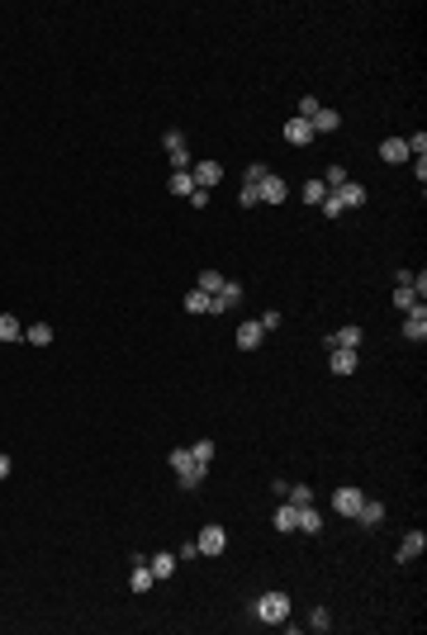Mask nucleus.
I'll return each mask as SVG.
<instances>
[{
    "label": "nucleus",
    "instance_id": "f257e3e1",
    "mask_svg": "<svg viewBox=\"0 0 427 635\" xmlns=\"http://www.w3.org/2000/svg\"><path fill=\"white\" fill-rule=\"evenodd\" d=\"M252 616L266 621V626H280V621L290 616V593H280V588H275V593H261V597L252 602Z\"/></svg>",
    "mask_w": 427,
    "mask_h": 635
},
{
    "label": "nucleus",
    "instance_id": "f03ea898",
    "mask_svg": "<svg viewBox=\"0 0 427 635\" xmlns=\"http://www.w3.org/2000/svg\"><path fill=\"white\" fill-rule=\"evenodd\" d=\"M195 545H200V555H223V550H228V531L218 527V522H209V527L195 536Z\"/></svg>",
    "mask_w": 427,
    "mask_h": 635
},
{
    "label": "nucleus",
    "instance_id": "7ed1b4c3",
    "mask_svg": "<svg viewBox=\"0 0 427 635\" xmlns=\"http://www.w3.org/2000/svg\"><path fill=\"white\" fill-rule=\"evenodd\" d=\"M361 503H366V493H361V488H337V493H332V512H337V517H356V512H361Z\"/></svg>",
    "mask_w": 427,
    "mask_h": 635
},
{
    "label": "nucleus",
    "instance_id": "20e7f679",
    "mask_svg": "<svg viewBox=\"0 0 427 635\" xmlns=\"http://www.w3.org/2000/svg\"><path fill=\"white\" fill-rule=\"evenodd\" d=\"M314 138H319V133H314V124H309V119H299V114L285 124V142H290V147H309Z\"/></svg>",
    "mask_w": 427,
    "mask_h": 635
},
{
    "label": "nucleus",
    "instance_id": "39448f33",
    "mask_svg": "<svg viewBox=\"0 0 427 635\" xmlns=\"http://www.w3.org/2000/svg\"><path fill=\"white\" fill-rule=\"evenodd\" d=\"M257 199H261V204H285V199H290V185H285L280 176H266V181L257 185Z\"/></svg>",
    "mask_w": 427,
    "mask_h": 635
},
{
    "label": "nucleus",
    "instance_id": "423d86ee",
    "mask_svg": "<svg viewBox=\"0 0 427 635\" xmlns=\"http://www.w3.org/2000/svg\"><path fill=\"white\" fill-rule=\"evenodd\" d=\"M356 346H361V327H356V322L328 332V351H356Z\"/></svg>",
    "mask_w": 427,
    "mask_h": 635
},
{
    "label": "nucleus",
    "instance_id": "0eeeda50",
    "mask_svg": "<svg viewBox=\"0 0 427 635\" xmlns=\"http://www.w3.org/2000/svg\"><path fill=\"white\" fill-rule=\"evenodd\" d=\"M190 176H195V185H200V190H214L218 181H223V166H218V161H195Z\"/></svg>",
    "mask_w": 427,
    "mask_h": 635
},
{
    "label": "nucleus",
    "instance_id": "6e6552de",
    "mask_svg": "<svg viewBox=\"0 0 427 635\" xmlns=\"http://www.w3.org/2000/svg\"><path fill=\"white\" fill-rule=\"evenodd\" d=\"M403 337H408V342H423V337H427V308H423V304L408 308V318H403Z\"/></svg>",
    "mask_w": 427,
    "mask_h": 635
},
{
    "label": "nucleus",
    "instance_id": "1a4fd4ad",
    "mask_svg": "<svg viewBox=\"0 0 427 635\" xmlns=\"http://www.w3.org/2000/svg\"><path fill=\"white\" fill-rule=\"evenodd\" d=\"M242 304V285L238 280H223V290L214 294V313H228V308H238Z\"/></svg>",
    "mask_w": 427,
    "mask_h": 635
},
{
    "label": "nucleus",
    "instance_id": "9d476101",
    "mask_svg": "<svg viewBox=\"0 0 427 635\" xmlns=\"http://www.w3.org/2000/svg\"><path fill=\"white\" fill-rule=\"evenodd\" d=\"M423 550H427V536H423V531H408V536L399 541V564H408V559H418Z\"/></svg>",
    "mask_w": 427,
    "mask_h": 635
},
{
    "label": "nucleus",
    "instance_id": "9b49d317",
    "mask_svg": "<svg viewBox=\"0 0 427 635\" xmlns=\"http://www.w3.org/2000/svg\"><path fill=\"white\" fill-rule=\"evenodd\" d=\"M351 522H361V527H366V531L385 527V503H371V498H366V503H361V512H356V517H351Z\"/></svg>",
    "mask_w": 427,
    "mask_h": 635
},
{
    "label": "nucleus",
    "instance_id": "f8f14e48",
    "mask_svg": "<svg viewBox=\"0 0 427 635\" xmlns=\"http://www.w3.org/2000/svg\"><path fill=\"white\" fill-rule=\"evenodd\" d=\"M129 588H134V593H147V588H152V569H147V555H134V574H129Z\"/></svg>",
    "mask_w": 427,
    "mask_h": 635
},
{
    "label": "nucleus",
    "instance_id": "ddd939ff",
    "mask_svg": "<svg viewBox=\"0 0 427 635\" xmlns=\"http://www.w3.org/2000/svg\"><path fill=\"white\" fill-rule=\"evenodd\" d=\"M332 195H337V204H342V209H361V204H366V185H356V181H347V185L332 190Z\"/></svg>",
    "mask_w": 427,
    "mask_h": 635
},
{
    "label": "nucleus",
    "instance_id": "4468645a",
    "mask_svg": "<svg viewBox=\"0 0 427 635\" xmlns=\"http://www.w3.org/2000/svg\"><path fill=\"white\" fill-rule=\"evenodd\" d=\"M176 564H181V559H176V555H166V550H157V555H152V559H147V569H152V579H171V574H176Z\"/></svg>",
    "mask_w": 427,
    "mask_h": 635
},
{
    "label": "nucleus",
    "instance_id": "2eb2a0df",
    "mask_svg": "<svg viewBox=\"0 0 427 635\" xmlns=\"http://www.w3.org/2000/svg\"><path fill=\"white\" fill-rule=\"evenodd\" d=\"M261 337H266V332H261V322H257V318L238 327V346H242V351H257V346H261Z\"/></svg>",
    "mask_w": 427,
    "mask_h": 635
},
{
    "label": "nucleus",
    "instance_id": "dca6fc26",
    "mask_svg": "<svg viewBox=\"0 0 427 635\" xmlns=\"http://www.w3.org/2000/svg\"><path fill=\"white\" fill-rule=\"evenodd\" d=\"M356 361H361L356 351H332V356H328V370H332L337 379H342V374H351V370H356Z\"/></svg>",
    "mask_w": 427,
    "mask_h": 635
},
{
    "label": "nucleus",
    "instance_id": "f3484780",
    "mask_svg": "<svg viewBox=\"0 0 427 635\" xmlns=\"http://www.w3.org/2000/svg\"><path fill=\"white\" fill-rule=\"evenodd\" d=\"M380 157L399 166V161H408V142H403V138H385V142H380Z\"/></svg>",
    "mask_w": 427,
    "mask_h": 635
},
{
    "label": "nucleus",
    "instance_id": "a211bd4d",
    "mask_svg": "<svg viewBox=\"0 0 427 635\" xmlns=\"http://www.w3.org/2000/svg\"><path fill=\"white\" fill-rule=\"evenodd\" d=\"M271 522H275V531H299V507H294V503L275 507V517H271Z\"/></svg>",
    "mask_w": 427,
    "mask_h": 635
},
{
    "label": "nucleus",
    "instance_id": "6ab92c4d",
    "mask_svg": "<svg viewBox=\"0 0 427 635\" xmlns=\"http://www.w3.org/2000/svg\"><path fill=\"white\" fill-rule=\"evenodd\" d=\"M0 342H24V322L10 313H0Z\"/></svg>",
    "mask_w": 427,
    "mask_h": 635
},
{
    "label": "nucleus",
    "instance_id": "aec40b11",
    "mask_svg": "<svg viewBox=\"0 0 427 635\" xmlns=\"http://www.w3.org/2000/svg\"><path fill=\"white\" fill-rule=\"evenodd\" d=\"M309 124H314V133H337V124H342V114H337V109H319V114H314Z\"/></svg>",
    "mask_w": 427,
    "mask_h": 635
},
{
    "label": "nucleus",
    "instance_id": "412c9836",
    "mask_svg": "<svg viewBox=\"0 0 427 635\" xmlns=\"http://www.w3.org/2000/svg\"><path fill=\"white\" fill-rule=\"evenodd\" d=\"M299 531H309V536H319V531H323V512H319L314 503L299 507Z\"/></svg>",
    "mask_w": 427,
    "mask_h": 635
},
{
    "label": "nucleus",
    "instance_id": "4be33fe9",
    "mask_svg": "<svg viewBox=\"0 0 427 635\" xmlns=\"http://www.w3.org/2000/svg\"><path fill=\"white\" fill-rule=\"evenodd\" d=\"M186 313H214V294L190 290V294H186Z\"/></svg>",
    "mask_w": 427,
    "mask_h": 635
},
{
    "label": "nucleus",
    "instance_id": "5701e85b",
    "mask_svg": "<svg viewBox=\"0 0 427 635\" xmlns=\"http://www.w3.org/2000/svg\"><path fill=\"white\" fill-rule=\"evenodd\" d=\"M166 190H171V195H181V199H190V190H195V176H190V171H171Z\"/></svg>",
    "mask_w": 427,
    "mask_h": 635
},
{
    "label": "nucleus",
    "instance_id": "b1692460",
    "mask_svg": "<svg viewBox=\"0 0 427 635\" xmlns=\"http://www.w3.org/2000/svg\"><path fill=\"white\" fill-rule=\"evenodd\" d=\"M24 342L29 346H53V327H48V322H33V327H24Z\"/></svg>",
    "mask_w": 427,
    "mask_h": 635
},
{
    "label": "nucleus",
    "instance_id": "393cba45",
    "mask_svg": "<svg viewBox=\"0 0 427 635\" xmlns=\"http://www.w3.org/2000/svg\"><path fill=\"white\" fill-rule=\"evenodd\" d=\"M285 498H290L294 507H309V503H314V488H309V484H290V488H285Z\"/></svg>",
    "mask_w": 427,
    "mask_h": 635
},
{
    "label": "nucleus",
    "instance_id": "a878e982",
    "mask_svg": "<svg viewBox=\"0 0 427 635\" xmlns=\"http://www.w3.org/2000/svg\"><path fill=\"white\" fill-rule=\"evenodd\" d=\"M195 290H204V294H218V290H223V275H218V270H200V280H195Z\"/></svg>",
    "mask_w": 427,
    "mask_h": 635
},
{
    "label": "nucleus",
    "instance_id": "bb28decb",
    "mask_svg": "<svg viewBox=\"0 0 427 635\" xmlns=\"http://www.w3.org/2000/svg\"><path fill=\"white\" fill-rule=\"evenodd\" d=\"M271 171H266V161H252V166H242V185H261Z\"/></svg>",
    "mask_w": 427,
    "mask_h": 635
},
{
    "label": "nucleus",
    "instance_id": "cd10ccee",
    "mask_svg": "<svg viewBox=\"0 0 427 635\" xmlns=\"http://www.w3.org/2000/svg\"><path fill=\"white\" fill-rule=\"evenodd\" d=\"M413 304H423V299L413 294V285H399V290H394V308H403V313H408Z\"/></svg>",
    "mask_w": 427,
    "mask_h": 635
},
{
    "label": "nucleus",
    "instance_id": "c85d7f7f",
    "mask_svg": "<svg viewBox=\"0 0 427 635\" xmlns=\"http://www.w3.org/2000/svg\"><path fill=\"white\" fill-rule=\"evenodd\" d=\"M190 455H195V465H209V460H214V441H209V436H200V441L190 446Z\"/></svg>",
    "mask_w": 427,
    "mask_h": 635
},
{
    "label": "nucleus",
    "instance_id": "c756f323",
    "mask_svg": "<svg viewBox=\"0 0 427 635\" xmlns=\"http://www.w3.org/2000/svg\"><path fill=\"white\" fill-rule=\"evenodd\" d=\"M328 199V185L323 181H304V204H323Z\"/></svg>",
    "mask_w": 427,
    "mask_h": 635
},
{
    "label": "nucleus",
    "instance_id": "7c9ffc66",
    "mask_svg": "<svg viewBox=\"0 0 427 635\" xmlns=\"http://www.w3.org/2000/svg\"><path fill=\"white\" fill-rule=\"evenodd\" d=\"M323 185H328V190H342V185H347V166H328Z\"/></svg>",
    "mask_w": 427,
    "mask_h": 635
},
{
    "label": "nucleus",
    "instance_id": "2f4dec72",
    "mask_svg": "<svg viewBox=\"0 0 427 635\" xmlns=\"http://www.w3.org/2000/svg\"><path fill=\"white\" fill-rule=\"evenodd\" d=\"M403 142H408V157H423V152H427V133L423 129L413 133V138H403Z\"/></svg>",
    "mask_w": 427,
    "mask_h": 635
},
{
    "label": "nucleus",
    "instance_id": "473e14b6",
    "mask_svg": "<svg viewBox=\"0 0 427 635\" xmlns=\"http://www.w3.org/2000/svg\"><path fill=\"white\" fill-rule=\"evenodd\" d=\"M319 209H323V218H342V213H347L342 204H337V195H332V190H328V199H323Z\"/></svg>",
    "mask_w": 427,
    "mask_h": 635
},
{
    "label": "nucleus",
    "instance_id": "72a5a7b5",
    "mask_svg": "<svg viewBox=\"0 0 427 635\" xmlns=\"http://www.w3.org/2000/svg\"><path fill=\"white\" fill-rule=\"evenodd\" d=\"M238 204H242V209H257V204H261V199H257V185H242L238 190Z\"/></svg>",
    "mask_w": 427,
    "mask_h": 635
},
{
    "label": "nucleus",
    "instance_id": "f704fd0d",
    "mask_svg": "<svg viewBox=\"0 0 427 635\" xmlns=\"http://www.w3.org/2000/svg\"><path fill=\"white\" fill-rule=\"evenodd\" d=\"M309 626H314V631H328V626H332V621H328V607H314V611H309Z\"/></svg>",
    "mask_w": 427,
    "mask_h": 635
},
{
    "label": "nucleus",
    "instance_id": "c9c22d12",
    "mask_svg": "<svg viewBox=\"0 0 427 635\" xmlns=\"http://www.w3.org/2000/svg\"><path fill=\"white\" fill-rule=\"evenodd\" d=\"M319 100H314V95H304V100H299V119H314V114H319Z\"/></svg>",
    "mask_w": 427,
    "mask_h": 635
},
{
    "label": "nucleus",
    "instance_id": "e433bc0d",
    "mask_svg": "<svg viewBox=\"0 0 427 635\" xmlns=\"http://www.w3.org/2000/svg\"><path fill=\"white\" fill-rule=\"evenodd\" d=\"M190 209H209V190H200V185L190 190Z\"/></svg>",
    "mask_w": 427,
    "mask_h": 635
},
{
    "label": "nucleus",
    "instance_id": "4c0bfd02",
    "mask_svg": "<svg viewBox=\"0 0 427 635\" xmlns=\"http://www.w3.org/2000/svg\"><path fill=\"white\" fill-rule=\"evenodd\" d=\"M257 322H261V332H275V327H280V313H275V308H266Z\"/></svg>",
    "mask_w": 427,
    "mask_h": 635
},
{
    "label": "nucleus",
    "instance_id": "58836bf2",
    "mask_svg": "<svg viewBox=\"0 0 427 635\" xmlns=\"http://www.w3.org/2000/svg\"><path fill=\"white\" fill-rule=\"evenodd\" d=\"M413 176H418V185L427 181V157H413Z\"/></svg>",
    "mask_w": 427,
    "mask_h": 635
},
{
    "label": "nucleus",
    "instance_id": "ea45409f",
    "mask_svg": "<svg viewBox=\"0 0 427 635\" xmlns=\"http://www.w3.org/2000/svg\"><path fill=\"white\" fill-rule=\"evenodd\" d=\"M10 470H15V465H10V455H5V450H0V479L10 475Z\"/></svg>",
    "mask_w": 427,
    "mask_h": 635
}]
</instances>
